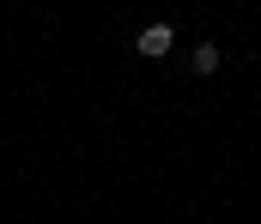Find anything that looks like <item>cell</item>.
<instances>
[{"instance_id": "obj_1", "label": "cell", "mask_w": 261, "mask_h": 224, "mask_svg": "<svg viewBox=\"0 0 261 224\" xmlns=\"http://www.w3.org/2000/svg\"><path fill=\"white\" fill-rule=\"evenodd\" d=\"M170 49H176V30H170V24H146V30H140V55H146V61H164Z\"/></svg>"}, {"instance_id": "obj_2", "label": "cell", "mask_w": 261, "mask_h": 224, "mask_svg": "<svg viewBox=\"0 0 261 224\" xmlns=\"http://www.w3.org/2000/svg\"><path fill=\"white\" fill-rule=\"evenodd\" d=\"M219 67V49L213 43H195V73H213Z\"/></svg>"}]
</instances>
